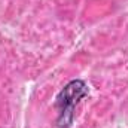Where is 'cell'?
<instances>
[{
    "label": "cell",
    "instance_id": "6da1fadb",
    "mask_svg": "<svg viewBox=\"0 0 128 128\" xmlns=\"http://www.w3.org/2000/svg\"><path fill=\"white\" fill-rule=\"evenodd\" d=\"M90 96V86L84 79H72L61 88V91L57 94L54 107L57 110V128H72L74 122L76 107L78 104Z\"/></svg>",
    "mask_w": 128,
    "mask_h": 128
}]
</instances>
